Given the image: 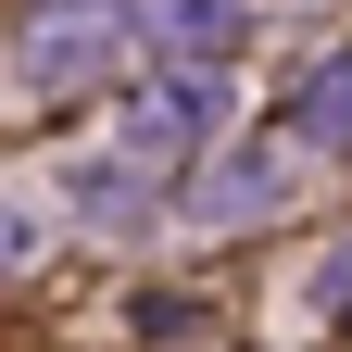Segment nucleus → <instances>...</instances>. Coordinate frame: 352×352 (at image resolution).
<instances>
[{"label":"nucleus","instance_id":"f257e3e1","mask_svg":"<svg viewBox=\"0 0 352 352\" xmlns=\"http://www.w3.org/2000/svg\"><path fill=\"white\" fill-rule=\"evenodd\" d=\"M302 139H352V63L315 76V101H302Z\"/></svg>","mask_w":352,"mask_h":352},{"label":"nucleus","instance_id":"f03ea898","mask_svg":"<svg viewBox=\"0 0 352 352\" xmlns=\"http://www.w3.org/2000/svg\"><path fill=\"white\" fill-rule=\"evenodd\" d=\"M25 239H38V227H25V201H0V264H25Z\"/></svg>","mask_w":352,"mask_h":352},{"label":"nucleus","instance_id":"7ed1b4c3","mask_svg":"<svg viewBox=\"0 0 352 352\" xmlns=\"http://www.w3.org/2000/svg\"><path fill=\"white\" fill-rule=\"evenodd\" d=\"M327 289H340V315H352V264H340V277H327Z\"/></svg>","mask_w":352,"mask_h":352}]
</instances>
